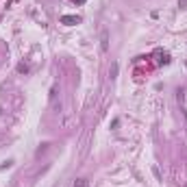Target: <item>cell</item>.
I'll return each instance as SVG.
<instances>
[{
    "label": "cell",
    "mask_w": 187,
    "mask_h": 187,
    "mask_svg": "<svg viewBox=\"0 0 187 187\" xmlns=\"http://www.w3.org/2000/svg\"><path fill=\"white\" fill-rule=\"evenodd\" d=\"M61 24H65V26L81 24V17H78V15H61Z\"/></svg>",
    "instance_id": "cell-1"
},
{
    "label": "cell",
    "mask_w": 187,
    "mask_h": 187,
    "mask_svg": "<svg viewBox=\"0 0 187 187\" xmlns=\"http://www.w3.org/2000/svg\"><path fill=\"white\" fill-rule=\"evenodd\" d=\"M100 50L102 52L109 50V31H102L100 33Z\"/></svg>",
    "instance_id": "cell-2"
},
{
    "label": "cell",
    "mask_w": 187,
    "mask_h": 187,
    "mask_svg": "<svg viewBox=\"0 0 187 187\" xmlns=\"http://www.w3.org/2000/svg\"><path fill=\"white\" fill-rule=\"evenodd\" d=\"M72 187H87V181H85V179H76Z\"/></svg>",
    "instance_id": "cell-3"
},
{
    "label": "cell",
    "mask_w": 187,
    "mask_h": 187,
    "mask_svg": "<svg viewBox=\"0 0 187 187\" xmlns=\"http://www.w3.org/2000/svg\"><path fill=\"white\" fill-rule=\"evenodd\" d=\"M17 72H29V65H26V63H20V65H17Z\"/></svg>",
    "instance_id": "cell-4"
},
{
    "label": "cell",
    "mask_w": 187,
    "mask_h": 187,
    "mask_svg": "<svg viewBox=\"0 0 187 187\" xmlns=\"http://www.w3.org/2000/svg\"><path fill=\"white\" fill-rule=\"evenodd\" d=\"M11 163H13V161H5L2 165H0V170H7V167H11Z\"/></svg>",
    "instance_id": "cell-5"
},
{
    "label": "cell",
    "mask_w": 187,
    "mask_h": 187,
    "mask_svg": "<svg viewBox=\"0 0 187 187\" xmlns=\"http://www.w3.org/2000/svg\"><path fill=\"white\" fill-rule=\"evenodd\" d=\"M74 2H78V5H85V0H74Z\"/></svg>",
    "instance_id": "cell-6"
},
{
    "label": "cell",
    "mask_w": 187,
    "mask_h": 187,
    "mask_svg": "<svg viewBox=\"0 0 187 187\" xmlns=\"http://www.w3.org/2000/svg\"><path fill=\"white\" fill-rule=\"evenodd\" d=\"M183 115H185V120H187V111H185V109H183Z\"/></svg>",
    "instance_id": "cell-7"
}]
</instances>
